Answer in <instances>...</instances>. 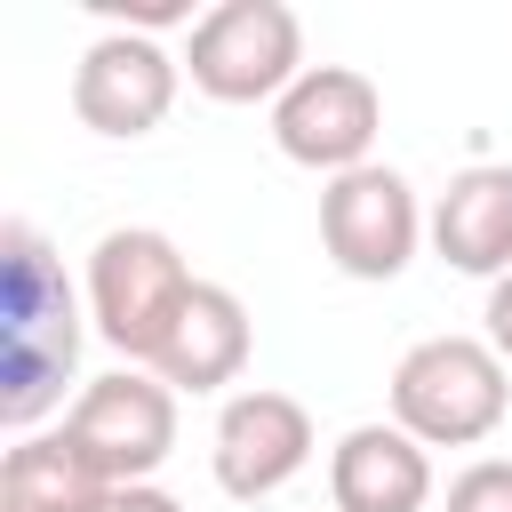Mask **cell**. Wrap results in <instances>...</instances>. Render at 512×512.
<instances>
[{
    "label": "cell",
    "mask_w": 512,
    "mask_h": 512,
    "mask_svg": "<svg viewBox=\"0 0 512 512\" xmlns=\"http://www.w3.org/2000/svg\"><path fill=\"white\" fill-rule=\"evenodd\" d=\"M88 296L64 280L56 248L32 224H0V424L24 440L48 408H64V384L80 368Z\"/></svg>",
    "instance_id": "6da1fadb"
},
{
    "label": "cell",
    "mask_w": 512,
    "mask_h": 512,
    "mask_svg": "<svg viewBox=\"0 0 512 512\" xmlns=\"http://www.w3.org/2000/svg\"><path fill=\"white\" fill-rule=\"evenodd\" d=\"M192 288L200 280H192L184 248L168 232H152V224H112L88 248V280H80L88 328L120 352V368H152L160 360V344H168V328H176Z\"/></svg>",
    "instance_id": "7a4b0ae2"
},
{
    "label": "cell",
    "mask_w": 512,
    "mask_h": 512,
    "mask_svg": "<svg viewBox=\"0 0 512 512\" xmlns=\"http://www.w3.org/2000/svg\"><path fill=\"white\" fill-rule=\"evenodd\" d=\"M384 400L392 424L416 432L424 448H480L512 416V368L496 360L488 336H424L400 352Z\"/></svg>",
    "instance_id": "3957f363"
},
{
    "label": "cell",
    "mask_w": 512,
    "mask_h": 512,
    "mask_svg": "<svg viewBox=\"0 0 512 512\" xmlns=\"http://www.w3.org/2000/svg\"><path fill=\"white\" fill-rule=\"evenodd\" d=\"M184 80L208 104H280L304 80V24L288 0H216L184 40Z\"/></svg>",
    "instance_id": "277c9868"
},
{
    "label": "cell",
    "mask_w": 512,
    "mask_h": 512,
    "mask_svg": "<svg viewBox=\"0 0 512 512\" xmlns=\"http://www.w3.org/2000/svg\"><path fill=\"white\" fill-rule=\"evenodd\" d=\"M424 240H432V208L416 200V184L400 168L368 160V168L320 184V248L344 280H400Z\"/></svg>",
    "instance_id": "5b68a950"
},
{
    "label": "cell",
    "mask_w": 512,
    "mask_h": 512,
    "mask_svg": "<svg viewBox=\"0 0 512 512\" xmlns=\"http://www.w3.org/2000/svg\"><path fill=\"white\" fill-rule=\"evenodd\" d=\"M64 432L112 488H144L176 456V392L152 368H104L72 392Z\"/></svg>",
    "instance_id": "8992f818"
},
{
    "label": "cell",
    "mask_w": 512,
    "mask_h": 512,
    "mask_svg": "<svg viewBox=\"0 0 512 512\" xmlns=\"http://www.w3.org/2000/svg\"><path fill=\"white\" fill-rule=\"evenodd\" d=\"M376 128H384V96L368 72L352 64H304V80L272 104V144L280 160L312 168V176H352L376 160Z\"/></svg>",
    "instance_id": "52a82bcc"
},
{
    "label": "cell",
    "mask_w": 512,
    "mask_h": 512,
    "mask_svg": "<svg viewBox=\"0 0 512 512\" xmlns=\"http://www.w3.org/2000/svg\"><path fill=\"white\" fill-rule=\"evenodd\" d=\"M304 464H312V408L296 392H272V384L224 392L216 432H208V472H216V488L232 504L280 496Z\"/></svg>",
    "instance_id": "ba28073f"
},
{
    "label": "cell",
    "mask_w": 512,
    "mask_h": 512,
    "mask_svg": "<svg viewBox=\"0 0 512 512\" xmlns=\"http://www.w3.org/2000/svg\"><path fill=\"white\" fill-rule=\"evenodd\" d=\"M176 88H184V56H168L144 32H96L72 64V112H80V128H96L112 144L152 136L168 120Z\"/></svg>",
    "instance_id": "9c48e42d"
},
{
    "label": "cell",
    "mask_w": 512,
    "mask_h": 512,
    "mask_svg": "<svg viewBox=\"0 0 512 512\" xmlns=\"http://www.w3.org/2000/svg\"><path fill=\"white\" fill-rule=\"evenodd\" d=\"M432 256L488 288L512 272V160H472L448 176L432 200Z\"/></svg>",
    "instance_id": "30bf717a"
},
{
    "label": "cell",
    "mask_w": 512,
    "mask_h": 512,
    "mask_svg": "<svg viewBox=\"0 0 512 512\" xmlns=\"http://www.w3.org/2000/svg\"><path fill=\"white\" fill-rule=\"evenodd\" d=\"M328 496L336 512H424L432 504V448L400 432L392 416L352 424L328 448Z\"/></svg>",
    "instance_id": "8fae6325"
},
{
    "label": "cell",
    "mask_w": 512,
    "mask_h": 512,
    "mask_svg": "<svg viewBox=\"0 0 512 512\" xmlns=\"http://www.w3.org/2000/svg\"><path fill=\"white\" fill-rule=\"evenodd\" d=\"M248 352H256V320H248V304H240L224 280H200V288L184 296V312H176V328H168L152 376H160L168 392H192V400H200V392L240 384Z\"/></svg>",
    "instance_id": "7c38bea8"
},
{
    "label": "cell",
    "mask_w": 512,
    "mask_h": 512,
    "mask_svg": "<svg viewBox=\"0 0 512 512\" xmlns=\"http://www.w3.org/2000/svg\"><path fill=\"white\" fill-rule=\"evenodd\" d=\"M112 480L72 448V432H24L0 464V512H104Z\"/></svg>",
    "instance_id": "4fadbf2b"
},
{
    "label": "cell",
    "mask_w": 512,
    "mask_h": 512,
    "mask_svg": "<svg viewBox=\"0 0 512 512\" xmlns=\"http://www.w3.org/2000/svg\"><path fill=\"white\" fill-rule=\"evenodd\" d=\"M440 512H512V456H472L448 480Z\"/></svg>",
    "instance_id": "5bb4252c"
},
{
    "label": "cell",
    "mask_w": 512,
    "mask_h": 512,
    "mask_svg": "<svg viewBox=\"0 0 512 512\" xmlns=\"http://www.w3.org/2000/svg\"><path fill=\"white\" fill-rule=\"evenodd\" d=\"M112 32H144V40H160L168 24H200L192 16V0H88Z\"/></svg>",
    "instance_id": "9a60e30c"
},
{
    "label": "cell",
    "mask_w": 512,
    "mask_h": 512,
    "mask_svg": "<svg viewBox=\"0 0 512 512\" xmlns=\"http://www.w3.org/2000/svg\"><path fill=\"white\" fill-rule=\"evenodd\" d=\"M480 336H488V344H496V360L512 368V272H504V280L488 288V312H480Z\"/></svg>",
    "instance_id": "2e32d148"
},
{
    "label": "cell",
    "mask_w": 512,
    "mask_h": 512,
    "mask_svg": "<svg viewBox=\"0 0 512 512\" xmlns=\"http://www.w3.org/2000/svg\"><path fill=\"white\" fill-rule=\"evenodd\" d=\"M104 512H184V504H176L160 480H144V488H112V504H104Z\"/></svg>",
    "instance_id": "e0dca14e"
}]
</instances>
